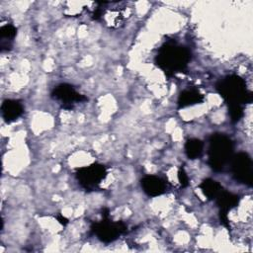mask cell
<instances>
[{
  "instance_id": "cell-3",
  "label": "cell",
  "mask_w": 253,
  "mask_h": 253,
  "mask_svg": "<svg viewBox=\"0 0 253 253\" xmlns=\"http://www.w3.org/2000/svg\"><path fill=\"white\" fill-rule=\"evenodd\" d=\"M233 141L224 133H212L209 139L208 163L215 172H221L233 156Z\"/></svg>"
},
{
  "instance_id": "cell-15",
  "label": "cell",
  "mask_w": 253,
  "mask_h": 253,
  "mask_svg": "<svg viewBox=\"0 0 253 253\" xmlns=\"http://www.w3.org/2000/svg\"><path fill=\"white\" fill-rule=\"evenodd\" d=\"M185 153L189 159H198L203 155L204 142L199 138H189L185 143Z\"/></svg>"
},
{
  "instance_id": "cell-2",
  "label": "cell",
  "mask_w": 253,
  "mask_h": 253,
  "mask_svg": "<svg viewBox=\"0 0 253 253\" xmlns=\"http://www.w3.org/2000/svg\"><path fill=\"white\" fill-rule=\"evenodd\" d=\"M215 89L224 100L227 108L243 107L253 100V94L246 87L245 80L236 74H230L219 79Z\"/></svg>"
},
{
  "instance_id": "cell-16",
  "label": "cell",
  "mask_w": 253,
  "mask_h": 253,
  "mask_svg": "<svg viewBox=\"0 0 253 253\" xmlns=\"http://www.w3.org/2000/svg\"><path fill=\"white\" fill-rule=\"evenodd\" d=\"M178 180L182 188H185L189 185V177L183 168H180L178 171Z\"/></svg>"
},
{
  "instance_id": "cell-7",
  "label": "cell",
  "mask_w": 253,
  "mask_h": 253,
  "mask_svg": "<svg viewBox=\"0 0 253 253\" xmlns=\"http://www.w3.org/2000/svg\"><path fill=\"white\" fill-rule=\"evenodd\" d=\"M230 170L232 177L240 184L252 186L253 166L252 159L246 152H238L233 154L230 160Z\"/></svg>"
},
{
  "instance_id": "cell-12",
  "label": "cell",
  "mask_w": 253,
  "mask_h": 253,
  "mask_svg": "<svg viewBox=\"0 0 253 253\" xmlns=\"http://www.w3.org/2000/svg\"><path fill=\"white\" fill-rule=\"evenodd\" d=\"M214 201L219 209V214H227L230 210L239 204L240 198L239 196L223 189Z\"/></svg>"
},
{
  "instance_id": "cell-9",
  "label": "cell",
  "mask_w": 253,
  "mask_h": 253,
  "mask_svg": "<svg viewBox=\"0 0 253 253\" xmlns=\"http://www.w3.org/2000/svg\"><path fill=\"white\" fill-rule=\"evenodd\" d=\"M140 186L148 197H158L166 193L168 183L156 175H146L140 180Z\"/></svg>"
},
{
  "instance_id": "cell-6",
  "label": "cell",
  "mask_w": 253,
  "mask_h": 253,
  "mask_svg": "<svg viewBox=\"0 0 253 253\" xmlns=\"http://www.w3.org/2000/svg\"><path fill=\"white\" fill-rule=\"evenodd\" d=\"M100 18L99 21L104 22L110 28H118L124 24L126 16L127 7L124 2H108L99 1Z\"/></svg>"
},
{
  "instance_id": "cell-11",
  "label": "cell",
  "mask_w": 253,
  "mask_h": 253,
  "mask_svg": "<svg viewBox=\"0 0 253 253\" xmlns=\"http://www.w3.org/2000/svg\"><path fill=\"white\" fill-rule=\"evenodd\" d=\"M205 100L204 94H202L196 88H187L184 89L178 97L177 106L178 109H184L190 106H194L197 104H202Z\"/></svg>"
},
{
  "instance_id": "cell-13",
  "label": "cell",
  "mask_w": 253,
  "mask_h": 253,
  "mask_svg": "<svg viewBox=\"0 0 253 253\" xmlns=\"http://www.w3.org/2000/svg\"><path fill=\"white\" fill-rule=\"evenodd\" d=\"M17 35V28L12 24L4 25L0 28V47L1 50H10L13 41Z\"/></svg>"
},
{
  "instance_id": "cell-8",
  "label": "cell",
  "mask_w": 253,
  "mask_h": 253,
  "mask_svg": "<svg viewBox=\"0 0 253 253\" xmlns=\"http://www.w3.org/2000/svg\"><path fill=\"white\" fill-rule=\"evenodd\" d=\"M51 98L56 101L61 108L71 110L76 104L88 100L86 96L79 93L71 84L61 83L56 85L50 94Z\"/></svg>"
},
{
  "instance_id": "cell-4",
  "label": "cell",
  "mask_w": 253,
  "mask_h": 253,
  "mask_svg": "<svg viewBox=\"0 0 253 253\" xmlns=\"http://www.w3.org/2000/svg\"><path fill=\"white\" fill-rule=\"evenodd\" d=\"M103 219L100 221L93 222L91 225V231L97 238L104 242L110 243L117 240L122 234H124L127 226L124 221H113L109 217V210L102 213Z\"/></svg>"
},
{
  "instance_id": "cell-17",
  "label": "cell",
  "mask_w": 253,
  "mask_h": 253,
  "mask_svg": "<svg viewBox=\"0 0 253 253\" xmlns=\"http://www.w3.org/2000/svg\"><path fill=\"white\" fill-rule=\"evenodd\" d=\"M56 218H57V220H58L62 225H66V224L68 223V219H67V218H65L64 216H62L61 214L57 215V216H56Z\"/></svg>"
},
{
  "instance_id": "cell-10",
  "label": "cell",
  "mask_w": 253,
  "mask_h": 253,
  "mask_svg": "<svg viewBox=\"0 0 253 253\" xmlns=\"http://www.w3.org/2000/svg\"><path fill=\"white\" fill-rule=\"evenodd\" d=\"M1 114L6 123H13L24 114V106L18 100L6 99L1 105Z\"/></svg>"
},
{
  "instance_id": "cell-14",
  "label": "cell",
  "mask_w": 253,
  "mask_h": 253,
  "mask_svg": "<svg viewBox=\"0 0 253 253\" xmlns=\"http://www.w3.org/2000/svg\"><path fill=\"white\" fill-rule=\"evenodd\" d=\"M199 188L202 190V192L204 193V195L209 199V200H212L214 201L216 199V197L221 193V191L223 190V187L215 180L211 179V178H207L205 179L200 185Z\"/></svg>"
},
{
  "instance_id": "cell-5",
  "label": "cell",
  "mask_w": 253,
  "mask_h": 253,
  "mask_svg": "<svg viewBox=\"0 0 253 253\" xmlns=\"http://www.w3.org/2000/svg\"><path fill=\"white\" fill-rule=\"evenodd\" d=\"M107 173L108 172L105 165L93 163L88 166L77 168L75 178L82 189L92 192L100 188V185L105 180Z\"/></svg>"
},
{
  "instance_id": "cell-1",
  "label": "cell",
  "mask_w": 253,
  "mask_h": 253,
  "mask_svg": "<svg viewBox=\"0 0 253 253\" xmlns=\"http://www.w3.org/2000/svg\"><path fill=\"white\" fill-rule=\"evenodd\" d=\"M192 59L191 50L173 40L165 42L158 49L154 63L167 77H174L188 68Z\"/></svg>"
}]
</instances>
